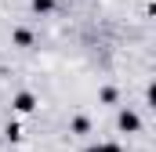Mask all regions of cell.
Returning a JSON list of instances; mask_svg holds the SVG:
<instances>
[{
	"instance_id": "7a4b0ae2",
	"label": "cell",
	"mask_w": 156,
	"mask_h": 152,
	"mask_svg": "<svg viewBox=\"0 0 156 152\" xmlns=\"http://www.w3.org/2000/svg\"><path fill=\"white\" fill-rule=\"evenodd\" d=\"M15 105H18L22 112H29V109H33V98H29V94H18V102H15Z\"/></svg>"
},
{
	"instance_id": "6da1fadb",
	"label": "cell",
	"mask_w": 156,
	"mask_h": 152,
	"mask_svg": "<svg viewBox=\"0 0 156 152\" xmlns=\"http://www.w3.org/2000/svg\"><path fill=\"white\" fill-rule=\"evenodd\" d=\"M120 127H123V130H134V127H138V119H134L131 112H123V116H120Z\"/></svg>"
},
{
	"instance_id": "3957f363",
	"label": "cell",
	"mask_w": 156,
	"mask_h": 152,
	"mask_svg": "<svg viewBox=\"0 0 156 152\" xmlns=\"http://www.w3.org/2000/svg\"><path fill=\"white\" fill-rule=\"evenodd\" d=\"M91 152H120L116 145H98V149H91Z\"/></svg>"
},
{
	"instance_id": "277c9868",
	"label": "cell",
	"mask_w": 156,
	"mask_h": 152,
	"mask_svg": "<svg viewBox=\"0 0 156 152\" xmlns=\"http://www.w3.org/2000/svg\"><path fill=\"white\" fill-rule=\"evenodd\" d=\"M33 4H37V11H47L51 7V0H33Z\"/></svg>"
}]
</instances>
